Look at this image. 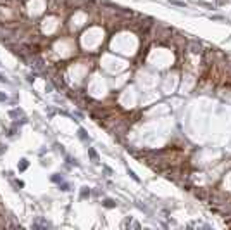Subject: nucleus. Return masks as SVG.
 Instances as JSON below:
<instances>
[{"label":"nucleus","instance_id":"1","mask_svg":"<svg viewBox=\"0 0 231 230\" xmlns=\"http://www.w3.org/2000/svg\"><path fill=\"white\" fill-rule=\"evenodd\" d=\"M190 48H191V52H195V54H197V52H200V48H202V47H200V43H191V47H190Z\"/></svg>","mask_w":231,"mask_h":230},{"label":"nucleus","instance_id":"6","mask_svg":"<svg viewBox=\"0 0 231 230\" xmlns=\"http://www.w3.org/2000/svg\"><path fill=\"white\" fill-rule=\"evenodd\" d=\"M0 81H5V78H4V76H2V74H0Z\"/></svg>","mask_w":231,"mask_h":230},{"label":"nucleus","instance_id":"5","mask_svg":"<svg viewBox=\"0 0 231 230\" xmlns=\"http://www.w3.org/2000/svg\"><path fill=\"white\" fill-rule=\"evenodd\" d=\"M52 180H54V182H62V177H59V175H55V177H54Z\"/></svg>","mask_w":231,"mask_h":230},{"label":"nucleus","instance_id":"4","mask_svg":"<svg viewBox=\"0 0 231 230\" xmlns=\"http://www.w3.org/2000/svg\"><path fill=\"white\" fill-rule=\"evenodd\" d=\"M171 4H174V5H181V7H186L183 2H178V0H171Z\"/></svg>","mask_w":231,"mask_h":230},{"label":"nucleus","instance_id":"3","mask_svg":"<svg viewBox=\"0 0 231 230\" xmlns=\"http://www.w3.org/2000/svg\"><path fill=\"white\" fill-rule=\"evenodd\" d=\"M26 168H28V161H26V159H23V163H21L19 169H26Z\"/></svg>","mask_w":231,"mask_h":230},{"label":"nucleus","instance_id":"2","mask_svg":"<svg viewBox=\"0 0 231 230\" xmlns=\"http://www.w3.org/2000/svg\"><path fill=\"white\" fill-rule=\"evenodd\" d=\"M103 204H105V206H107V208H114V206H116V202H114V201H112V199H107V201H105V202H103Z\"/></svg>","mask_w":231,"mask_h":230}]
</instances>
